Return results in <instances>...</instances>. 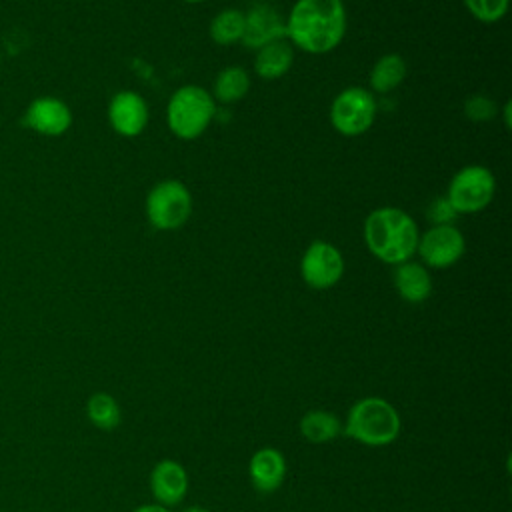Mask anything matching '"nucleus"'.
<instances>
[{
  "mask_svg": "<svg viewBox=\"0 0 512 512\" xmlns=\"http://www.w3.org/2000/svg\"><path fill=\"white\" fill-rule=\"evenodd\" d=\"M150 494L156 504L164 508L178 506L186 494H188V472L186 468L174 460V458H164L154 464L150 470Z\"/></svg>",
  "mask_w": 512,
  "mask_h": 512,
  "instance_id": "f8f14e48",
  "label": "nucleus"
},
{
  "mask_svg": "<svg viewBox=\"0 0 512 512\" xmlns=\"http://www.w3.org/2000/svg\"><path fill=\"white\" fill-rule=\"evenodd\" d=\"M504 124L506 128H510V102L504 104Z\"/></svg>",
  "mask_w": 512,
  "mask_h": 512,
  "instance_id": "bb28decb",
  "label": "nucleus"
},
{
  "mask_svg": "<svg viewBox=\"0 0 512 512\" xmlns=\"http://www.w3.org/2000/svg\"><path fill=\"white\" fill-rule=\"evenodd\" d=\"M286 38V20L282 14L268 4H254L244 12V30L242 44L246 48L258 50L270 42Z\"/></svg>",
  "mask_w": 512,
  "mask_h": 512,
  "instance_id": "ddd939ff",
  "label": "nucleus"
},
{
  "mask_svg": "<svg viewBox=\"0 0 512 512\" xmlns=\"http://www.w3.org/2000/svg\"><path fill=\"white\" fill-rule=\"evenodd\" d=\"M460 214L454 210L450 200L444 196L434 198L428 208H426V218L430 220L432 226H442V224H454Z\"/></svg>",
  "mask_w": 512,
  "mask_h": 512,
  "instance_id": "b1692460",
  "label": "nucleus"
},
{
  "mask_svg": "<svg viewBox=\"0 0 512 512\" xmlns=\"http://www.w3.org/2000/svg\"><path fill=\"white\" fill-rule=\"evenodd\" d=\"M468 12L482 24H494L508 12L510 0H464Z\"/></svg>",
  "mask_w": 512,
  "mask_h": 512,
  "instance_id": "4be33fe9",
  "label": "nucleus"
},
{
  "mask_svg": "<svg viewBox=\"0 0 512 512\" xmlns=\"http://www.w3.org/2000/svg\"><path fill=\"white\" fill-rule=\"evenodd\" d=\"M496 192L494 174L482 164L462 166L450 180L446 198L458 214H474L484 210Z\"/></svg>",
  "mask_w": 512,
  "mask_h": 512,
  "instance_id": "0eeeda50",
  "label": "nucleus"
},
{
  "mask_svg": "<svg viewBox=\"0 0 512 512\" xmlns=\"http://www.w3.org/2000/svg\"><path fill=\"white\" fill-rule=\"evenodd\" d=\"M86 418L94 428L102 432H112L122 422V410L112 394L94 392L86 400Z\"/></svg>",
  "mask_w": 512,
  "mask_h": 512,
  "instance_id": "6ab92c4d",
  "label": "nucleus"
},
{
  "mask_svg": "<svg viewBox=\"0 0 512 512\" xmlns=\"http://www.w3.org/2000/svg\"><path fill=\"white\" fill-rule=\"evenodd\" d=\"M180 512H212V510L206 508V506H200V504H192V506H186V508L180 510Z\"/></svg>",
  "mask_w": 512,
  "mask_h": 512,
  "instance_id": "a878e982",
  "label": "nucleus"
},
{
  "mask_svg": "<svg viewBox=\"0 0 512 512\" xmlns=\"http://www.w3.org/2000/svg\"><path fill=\"white\" fill-rule=\"evenodd\" d=\"M192 214V194L184 182L166 178L156 182L146 196V218L160 232L176 230Z\"/></svg>",
  "mask_w": 512,
  "mask_h": 512,
  "instance_id": "39448f33",
  "label": "nucleus"
},
{
  "mask_svg": "<svg viewBox=\"0 0 512 512\" xmlns=\"http://www.w3.org/2000/svg\"><path fill=\"white\" fill-rule=\"evenodd\" d=\"M368 252L384 264L398 266L416 254L420 230L416 220L402 208L380 206L372 210L362 226Z\"/></svg>",
  "mask_w": 512,
  "mask_h": 512,
  "instance_id": "f03ea898",
  "label": "nucleus"
},
{
  "mask_svg": "<svg viewBox=\"0 0 512 512\" xmlns=\"http://www.w3.org/2000/svg\"><path fill=\"white\" fill-rule=\"evenodd\" d=\"M292 62H294L292 44L286 38L276 40L256 50L254 72L264 80H278L290 70Z\"/></svg>",
  "mask_w": 512,
  "mask_h": 512,
  "instance_id": "dca6fc26",
  "label": "nucleus"
},
{
  "mask_svg": "<svg viewBox=\"0 0 512 512\" xmlns=\"http://www.w3.org/2000/svg\"><path fill=\"white\" fill-rule=\"evenodd\" d=\"M148 118V104L138 92L120 90L108 102V122L112 130L124 138H134L142 134Z\"/></svg>",
  "mask_w": 512,
  "mask_h": 512,
  "instance_id": "9b49d317",
  "label": "nucleus"
},
{
  "mask_svg": "<svg viewBox=\"0 0 512 512\" xmlns=\"http://www.w3.org/2000/svg\"><path fill=\"white\" fill-rule=\"evenodd\" d=\"M184 2H190V4H196V2H204V0H184Z\"/></svg>",
  "mask_w": 512,
  "mask_h": 512,
  "instance_id": "cd10ccee",
  "label": "nucleus"
},
{
  "mask_svg": "<svg viewBox=\"0 0 512 512\" xmlns=\"http://www.w3.org/2000/svg\"><path fill=\"white\" fill-rule=\"evenodd\" d=\"M376 110V98L368 88L348 86L330 104V124L342 136H360L374 124Z\"/></svg>",
  "mask_w": 512,
  "mask_h": 512,
  "instance_id": "423d86ee",
  "label": "nucleus"
},
{
  "mask_svg": "<svg viewBox=\"0 0 512 512\" xmlns=\"http://www.w3.org/2000/svg\"><path fill=\"white\" fill-rule=\"evenodd\" d=\"M464 114L472 120V122H488L494 116H498V106L496 102L486 96V94H474L470 98H466L464 102Z\"/></svg>",
  "mask_w": 512,
  "mask_h": 512,
  "instance_id": "5701e85b",
  "label": "nucleus"
},
{
  "mask_svg": "<svg viewBox=\"0 0 512 512\" xmlns=\"http://www.w3.org/2000/svg\"><path fill=\"white\" fill-rule=\"evenodd\" d=\"M250 90V76L242 66H226L218 72L212 86V98L222 104L242 100Z\"/></svg>",
  "mask_w": 512,
  "mask_h": 512,
  "instance_id": "aec40b11",
  "label": "nucleus"
},
{
  "mask_svg": "<svg viewBox=\"0 0 512 512\" xmlns=\"http://www.w3.org/2000/svg\"><path fill=\"white\" fill-rule=\"evenodd\" d=\"M216 116V100L198 84L180 86L168 100L166 122L170 132L180 140L202 136Z\"/></svg>",
  "mask_w": 512,
  "mask_h": 512,
  "instance_id": "20e7f679",
  "label": "nucleus"
},
{
  "mask_svg": "<svg viewBox=\"0 0 512 512\" xmlns=\"http://www.w3.org/2000/svg\"><path fill=\"white\" fill-rule=\"evenodd\" d=\"M344 274V256L328 240H314L300 258V276L314 290H328L340 282Z\"/></svg>",
  "mask_w": 512,
  "mask_h": 512,
  "instance_id": "1a4fd4ad",
  "label": "nucleus"
},
{
  "mask_svg": "<svg viewBox=\"0 0 512 512\" xmlns=\"http://www.w3.org/2000/svg\"><path fill=\"white\" fill-rule=\"evenodd\" d=\"M406 78V62L400 54H384L380 56L372 70H370V92H378V94H388L394 88H398Z\"/></svg>",
  "mask_w": 512,
  "mask_h": 512,
  "instance_id": "a211bd4d",
  "label": "nucleus"
},
{
  "mask_svg": "<svg viewBox=\"0 0 512 512\" xmlns=\"http://www.w3.org/2000/svg\"><path fill=\"white\" fill-rule=\"evenodd\" d=\"M466 252L464 234L456 224L430 226L426 232H420L416 254L420 262L430 270H444L454 266Z\"/></svg>",
  "mask_w": 512,
  "mask_h": 512,
  "instance_id": "6e6552de",
  "label": "nucleus"
},
{
  "mask_svg": "<svg viewBox=\"0 0 512 512\" xmlns=\"http://www.w3.org/2000/svg\"><path fill=\"white\" fill-rule=\"evenodd\" d=\"M242 30H244V12L236 8L220 10L208 26V34L212 42L218 46L238 44L242 40Z\"/></svg>",
  "mask_w": 512,
  "mask_h": 512,
  "instance_id": "412c9836",
  "label": "nucleus"
},
{
  "mask_svg": "<svg viewBox=\"0 0 512 512\" xmlns=\"http://www.w3.org/2000/svg\"><path fill=\"white\" fill-rule=\"evenodd\" d=\"M392 282L398 296L410 304H420L428 300L432 294L430 270L422 262H416L414 258L394 266Z\"/></svg>",
  "mask_w": 512,
  "mask_h": 512,
  "instance_id": "2eb2a0df",
  "label": "nucleus"
},
{
  "mask_svg": "<svg viewBox=\"0 0 512 512\" xmlns=\"http://www.w3.org/2000/svg\"><path fill=\"white\" fill-rule=\"evenodd\" d=\"M284 20L286 40L308 54L334 50L346 34L342 0H296Z\"/></svg>",
  "mask_w": 512,
  "mask_h": 512,
  "instance_id": "f257e3e1",
  "label": "nucleus"
},
{
  "mask_svg": "<svg viewBox=\"0 0 512 512\" xmlns=\"http://www.w3.org/2000/svg\"><path fill=\"white\" fill-rule=\"evenodd\" d=\"M400 432V412L382 396H364L356 400L342 422V434L368 448L388 446L398 440Z\"/></svg>",
  "mask_w": 512,
  "mask_h": 512,
  "instance_id": "7ed1b4c3",
  "label": "nucleus"
},
{
  "mask_svg": "<svg viewBox=\"0 0 512 512\" xmlns=\"http://www.w3.org/2000/svg\"><path fill=\"white\" fill-rule=\"evenodd\" d=\"M22 124L40 136H62L72 126V112L68 104L56 96L34 98L24 116Z\"/></svg>",
  "mask_w": 512,
  "mask_h": 512,
  "instance_id": "9d476101",
  "label": "nucleus"
},
{
  "mask_svg": "<svg viewBox=\"0 0 512 512\" xmlns=\"http://www.w3.org/2000/svg\"><path fill=\"white\" fill-rule=\"evenodd\" d=\"M298 430L302 438L308 440L310 444H326L336 440L342 434V422L330 410L312 408L304 412V416L300 418Z\"/></svg>",
  "mask_w": 512,
  "mask_h": 512,
  "instance_id": "f3484780",
  "label": "nucleus"
},
{
  "mask_svg": "<svg viewBox=\"0 0 512 512\" xmlns=\"http://www.w3.org/2000/svg\"><path fill=\"white\" fill-rule=\"evenodd\" d=\"M132 512H170V508H164V506H160V504H156V502H150V504H140V506H136Z\"/></svg>",
  "mask_w": 512,
  "mask_h": 512,
  "instance_id": "393cba45",
  "label": "nucleus"
},
{
  "mask_svg": "<svg viewBox=\"0 0 512 512\" xmlns=\"http://www.w3.org/2000/svg\"><path fill=\"white\" fill-rule=\"evenodd\" d=\"M286 472H288V464L284 454L278 448L264 446L250 456L248 478L254 490H258L260 494L276 492L282 486Z\"/></svg>",
  "mask_w": 512,
  "mask_h": 512,
  "instance_id": "4468645a",
  "label": "nucleus"
}]
</instances>
